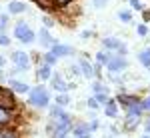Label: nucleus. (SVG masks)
Returning <instances> with one entry per match:
<instances>
[{
  "label": "nucleus",
  "instance_id": "39448f33",
  "mask_svg": "<svg viewBox=\"0 0 150 138\" xmlns=\"http://www.w3.org/2000/svg\"><path fill=\"white\" fill-rule=\"evenodd\" d=\"M10 60L14 62V66H16L18 70H22V72H26V70L30 68V54L24 52V50H16V52H12Z\"/></svg>",
  "mask_w": 150,
  "mask_h": 138
},
{
  "label": "nucleus",
  "instance_id": "f3484780",
  "mask_svg": "<svg viewBox=\"0 0 150 138\" xmlns=\"http://www.w3.org/2000/svg\"><path fill=\"white\" fill-rule=\"evenodd\" d=\"M12 120H14V114H10V112H6V110L0 108V128L2 126H10Z\"/></svg>",
  "mask_w": 150,
  "mask_h": 138
},
{
  "label": "nucleus",
  "instance_id": "6ab92c4d",
  "mask_svg": "<svg viewBox=\"0 0 150 138\" xmlns=\"http://www.w3.org/2000/svg\"><path fill=\"white\" fill-rule=\"evenodd\" d=\"M138 60H140V64H142L144 68H150V48L138 52Z\"/></svg>",
  "mask_w": 150,
  "mask_h": 138
},
{
  "label": "nucleus",
  "instance_id": "e433bc0d",
  "mask_svg": "<svg viewBox=\"0 0 150 138\" xmlns=\"http://www.w3.org/2000/svg\"><path fill=\"white\" fill-rule=\"evenodd\" d=\"M144 134H150V120L144 124Z\"/></svg>",
  "mask_w": 150,
  "mask_h": 138
},
{
  "label": "nucleus",
  "instance_id": "9b49d317",
  "mask_svg": "<svg viewBox=\"0 0 150 138\" xmlns=\"http://www.w3.org/2000/svg\"><path fill=\"white\" fill-rule=\"evenodd\" d=\"M74 138L78 136H88L90 134V128H88V122H76V124H72V132H70Z\"/></svg>",
  "mask_w": 150,
  "mask_h": 138
},
{
  "label": "nucleus",
  "instance_id": "0eeeda50",
  "mask_svg": "<svg viewBox=\"0 0 150 138\" xmlns=\"http://www.w3.org/2000/svg\"><path fill=\"white\" fill-rule=\"evenodd\" d=\"M6 84H8V88H10L14 94H28V92H30V86H28L26 82L16 80V78H8Z\"/></svg>",
  "mask_w": 150,
  "mask_h": 138
},
{
  "label": "nucleus",
  "instance_id": "c85d7f7f",
  "mask_svg": "<svg viewBox=\"0 0 150 138\" xmlns=\"http://www.w3.org/2000/svg\"><path fill=\"white\" fill-rule=\"evenodd\" d=\"M140 106H142V112H150V96L142 98L140 100Z\"/></svg>",
  "mask_w": 150,
  "mask_h": 138
},
{
  "label": "nucleus",
  "instance_id": "473e14b6",
  "mask_svg": "<svg viewBox=\"0 0 150 138\" xmlns=\"http://www.w3.org/2000/svg\"><path fill=\"white\" fill-rule=\"evenodd\" d=\"M136 30H138V34H140V36H146V34H148V26H146V24H140Z\"/></svg>",
  "mask_w": 150,
  "mask_h": 138
},
{
  "label": "nucleus",
  "instance_id": "dca6fc26",
  "mask_svg": "<svg viewBox=\"0 0 150 138\" xmlns=\"http://www.w3.org/2000/svg\"><path fill=\"white\" fill-rule=\"evenodd\" d=\"M0 138H20L18 130H14L10 126H2L0 128Z\"/></svg>",
  "mask_w": 150,
  "mask_h": 138
},
{
  "label": "nucleus",
  "instance_id": "a19ab883",
  "mask_svg": "<svg viewBox=\"0 0 150 138\" xmlns=\"http://www.w3.org/2000/svg\"><path fill=\"white\" fill-rule=\"evenodd\" d=\"M78 138H90V134H88V136H78Z\"/></svg>",
  "mask_w": 150,
  "mask_h": 138
},
{
  "label": "nucleus",
  "instance_id": "423d86ee",
  "mask_svg": "<svg viewBox=\"0 0 150 138\" xmlns=\"http://www.w3.org/2000/svg\"><path fill=\"white\" fill-rule=\"evenodd\" d=\"M78 68H80V74L84 76V78H88V80L94 78V64L86 56H82L80 60H78Z\"/></svg>",
  "mask_w": 150,
  "mask_h": 138
},
{
  "label": "nucleus",
  "instance_id": "7c9ffc66",
  "mask_svg": "<svg viewBox=\"0 0 150 138\" xmlns=\"http://www.w3.org/2000/svg\"><path fill=\"white\" fill-rule=\"evenodd\" d=\"M88 128H90V134H92L94 130H98V128H100V122L94 118V120H90V122H88Z\"/></svg>",
  "mask_w": 150,
  "mask_h": 138
},
{
  "label": "nucleus",
  "instance_id": "4be33fe9",
  "mask_svg": "<svg viewBox=\"0 0 150 138\" xmlns=\"http://www.w3.org/2000/svg\"><path fill=\"white\" fill-rule=\"evenodd\" d=\"M34 2L42 10H52V8H56V2H54V0H34Z\"/></svg>",
  "mask_w": 150,
  "mask_h": 138
},
{
  "label": "nucleus",
  "instance_id": "393cba45",
  "mask_svg": "<svg viewBox=\"0 0 150 138\" xmlns=\"http://www.w3.org/2000/svg\"><path fill=\"white\" fill-rule=\"evenodd\" d=\"M92 92L94 94H102V92H106V86L100 80H96V82H92Z\"/></svg>",
  "mask_w": 150,
  "mask_h": 138
},
{
  "label": "nucleus",
  "instance_id": "b1692460",
  "mask_svg": "<svg viewBox=\"0 0 150 138\" xmlns=\"http://www.w3.org/2000/svg\"><path fill=\"white\" fill-rule=\"evenodd\" d=\"M118 18H120L124 24L132 22V12H130V10H120V12H118Z\"/></svg>",
  "mask_w": 150,
  "mask_h": 138
},
{
  "label": "nucleus",
  "instance_id": "aec40b11",
  "mask_svg": "<svg viewBox=\"0 0 150 138\" xmlns=\"http://www.w3.org/2000/svg\"><path fill=\"white\" fill-rule=\"evenodd\" d=\"M54 104H56V106H60V108H66V106L70 104V96H68V92H66V94H58L56 100H54Z\"/></svg>",
  "mask_w": 150,
  "mask_h": 138
},
{
  "label": "nucleus",
  "instance_id": "cd10ccee",
  "mask_svg": "<svg viewBox=\"0 0 150 138\" xmlns=\"http://www.w3.org/2000/svg\"><path fill=\"white\" fill-rule=\"evenodd\" d=\"M86 106H88L90 110H98V108H100V104H98L96 100H94V96H90V98L86 100Z\"/></svg>",
  "mask_w": 150,
  "mask_h": 138
},
{
  "label": "nucleus",
  "instance_id": "f704fd0d",
  "mask_svg": "<svg viewBox=\"0 0 150 138\" xmlns=\"http://www.w3.org/2000/svg\"><path fill=\"white\" fill-rule=\"evenodd\" d=\"M92 2H94V6H96V8H104V6L108 4V0H92Z\"/></svg>",
  "mask_w": 150,
  "mask_h": 138
},
{
  "label": "nucleus",
  "instance_id": "f257e3e1",
  "mask_svg": "<svg viewBox=\"0 0 150 138\" xmlns=\"http://www.w3.org/2000/svg\"><path fill=\"white\" fill-rule=\"evenodd\" d=\"M28 106L38 108V110L50 106V92H48L46 86H34V88H30V92H28Z\"/></svg>",
  "mask_w": 150,
  "mask_h": 138
},
{
  "label": "nucleus",
  "instance_id": "412c9836",
  "mask_svg": "<svg viewBox=\"0 0 150 138\" xmlns=\"http://www.w3.org/2000/svg\"><path fill=\"white\" fill-rule=\"evenodd\" d=\"M108 58H110V52H106V50H100V52H96V64H100V66H106Z\"/></svg>",
  "mask_w": 150,
  "mask_h": 138
},
{
  "label": "nucleus",
  "instance_id": "ea45409f",
  "mask_svg": "<svg viewBox=\"0 0 150 138\" xmlns=\"http://www.w3.org/2000/svg\"><path fill=\"white\" fill-rule=\"evenodd\" d=\"M140 138H150V134H142V136H140Z\"/></svg>",
  "mask_w": 150,
  "mask_h": 138
},
{
  "label": "nucleus",
  "instance_id": "ddd939ff",
  "mask_svg": "<svg viewBox=\"0 0 150 138\" xmlns=\"http://www.w3.org/2000/svg\"><path fill=\"white\" fill-rule=\"evenodd\" d=\"M38 40H40V44L42 46H46V48H52V46L56 44V40L50 36V32H48L46 28H42L40 32H38Z\"/></svg>",
  "mask_w": 150,
  "mask_h": 138
},
{
  "label": "nucleus",
  "instance_id": "a878e982",
  "mask_svg": "<svg viewBox=\"0 0 150 138\" xmlns=\"http://www.w3.org/2000/svg\"><path fill=\"white\" fill-rule=\"evenodd\" d=\"M94 100L100 104V106H102V104H106V102H108V92H102V94H94Z\"/></svg>",
  "mask_w": 150,
  "mask_h": 138
},
{
  "label": "nucleus",
  "instance_id": "f03ea898",
  "mask_svg": "<svg viewBox=\"0 0 150 138\" xmlns=\"http://www.w3.org/2000/svg\"><path fill=\"white\" fill-rule=\"evenodd\" d=\"M0 108L6 110V112H16L18 110V100H16V94L8 88V86H0Z\"/></svg>",
  "mask_w": 150,
  "mask_h": 138
},
{
  "label": "nucleus",
  "instance_id": "f8f14e48",
  "mask_svg": "<svg viewBox=\"0 0 150 138\" xmlns=\"http://www.w3.org/2000/svg\"><path fill=\"white\" fill-rule=\"evenodd\" d=\"M116 104H122L124 108H128V106H132V104L140 102V98H136V96H132V94H118L114 98Z\"/></svg>",
  "mask_w": 150,
  "mask_h": 138
},
{
  "label": "nucleus",
  "instance_id": "20e7f679",
  "mask_svg": "<svg viewBox=\"0 0 150 138\" xmlns=\"http://www.w3.org/2000/svg\"><path fill=\"white\" fill-rule=\"evenodd\" d=\"M126 66H128L126 58L110 52V58H108V62H106V70L110 72V76H112V74H120L122 70H126Z\"/></svg>",
  "mask_w": 150,
  "mask_h": 138
},
{
  "label": "nucleus",
  "instance_id": "1a4fd4ad",
  "mask_svg": "<svg viewBox=\"0 0 150 138\" xmlns=\"http://www.w3.org/2000/svg\"><path fill=\"white\" fill-rule=\"evenodd\" d=\"M50 82H52V86H54V90L58 92V94H66L68 92V84H66V80L60 76V74H52V78H50Z\"/></svg>",
  "mask_w": 150,
  "mask_h": 138
},
{
  "label": "nucleus",
  "instance_id": "bb28decb",
  "mask_svg": "<svg viewBox=\"0 0 150 138\" xmlns=\"http://www.w3.org/2000/svg\"><path fill=\"white\" fill-rule=\"evenodd\" d=\"M6 28H8V16H6V14H0V32L4 34Z\"/></svg>",
  "mask_w": 150,
  "mask_h": 138
},
{
  "label": "nucleus",
  "instance_id": "2f4dec72",
  "mask_svg": "<svg viewBox=\"0 0 150 138\" xmlns=\"http://www.w3.org/2000/svg\"><path fill=\"white\" fill-rule=\"evenodd\" d=\"M0 46H10V38L2 32H0Z\"/></svg>",
  "mask_w": 150,
  "mask_h": 138
},
{
  "label": "nucleus",
  "instance_id": "c9c22d12",
  "mask_svg": "<svg viewBox=\"0 0 150 138\" xmlns=\"http://www.w3.org/2000/svg\"><path fill=\"white\" fill-rule=\"evenodd\" d=\"M54 2H56V4H60V6H66L68 2H72V0H54Z\"/></svg>",
  "mask_w": 150,
  "mask_h": 138
},
{
  "label": "nucleus",
  "instance_id": "4468645a",
  "mask_svg": "<svg viewBox=\"0 0 150 138\" xmlns=\"http://www.w3.org/2000/svg\"><path fill=\"white\" fill-rule=\"evenodd\" d=\"M104 114L108 118H116L118 116V104H116L114 98H108V102L104 104Z\"/></svg>",
  "mask_w": 150,
  "mask_h": 138
},
{
  "label": "nucleus",
  "instance_id": "6e6552de",
  "mask_svg": "<svg viewBox=\"0 0 150 138\" xmlns=\"http://www.w3.org/2000/svg\"><path fill=\"white\" fill-rule=\"evenodd\" d=\"M50 52H52L56 58H64V56L74 54V48H72V46H68V44H60V42H56V44L50 48Z\"/></svg>",
  "mask_w": 150,
  "mask_h": 138
},
{
  "label": "nucleus",
  "instance_id": "5701e85b",
  "mask_svg": "<svg viewBox=\"0 0 150 138\" xmlns=\"http://www.w3.org/2000/svg\"><path fill=\"white\" fill-rule=\"evenodd\" d=\"M42 62H44V64H48V66H54V64H56V62H58V58L54 56V54H52L50 50H48L46 54L42 56Z\"/></svg>",
  "mask_w": 150,
  "mask_h": 138
},
{
  "label": "nucleus",
  "instance_id": "c756f323",
  "mask_svg": "<svg viewBox=\"0 0 150 138\" xmlns=\"http://www.w3.org/2000/svg\"><path fill=\"white\" fill-rule=\"evenodd\" d=\"M42 24H44V28H52L54 26V20L50 16H42Z\"/></svg>",
  "mask_w": 150,
  "mask_h": 138
},
{
  "label": "nucleus",
  "instance_id": "9d476101",
  "mask_svg": "<svg viewBox=\"0 0 150 138\" xmlns=\"http://www.w3.org/2000/svg\"><path fill=\"white\" fill-rule=\"evenodd\" d=\"M36 76H38V80L40 82H48L52 78V66H48V64H40L38 68H36Z\"/></svg>",
  "mask_w": 150,
  "mask_h": 138
},
{
  "label": "nucleus",
  "instance_id": "a211bd4d",
  "mask_svg": "<svg viewBox=\"0 0 150 138\" xmlns=\"http://www.w3.org/2000/svg\"><path fill=\"white\" fill-rule=\"evenodd\" d=\"M138 124H140L138 116H126V118H124V128H126V130H134Z\"/></svg>",
  "mask_w": 150,
  "mask_h": 138
},
{
  "label": "nucleus",
  "instance_id": "58836bf2",
  "mask_svg": "<svg viewBox=\"0 0 150 138\" xmlns=\"http://www.w3.org/2000/svg\"><path fill=\"white\" fill-rule=\"evenodd\" d=\"M4 64H6V58L0 56V70H2V66H4Z\"/></svg>",
  "mask_w": 150,
  "mask_h": 138
},
{
  "label": "nucleus",
  "instance_id": "7ed1b4c3",
  "mask_svg": "<svg viewBox=\"0 0 150 138\" xmlns=\"http://www.w3.org/2000/svg\"><path fill=\"white\" fill-rule=\"evenodd\" d=\"M34 36H36V32L28 26V22H24V20L14 26V38L20 40L22 44H32V42H34Z\"/></svg>",
  "mask_w": 150,
  "mask_h": 138
},
{
  "label": "nucleus",
  "instance_id": "2eb2a0df",
  "mask_svg": "<svg viewBox=\"0 0 150 138\" xmlns=\"http://www.w3.org/2000/svg\"><path fill=\"white\" fill-rule=\"evenodd\" d=\"M8 12L10 14H22V12H26V4L20 2V0H12L8 4Z\"/></svg>",
  "mask_w": 150,
  "mask_h": 138
},
{
  "label": "nucleus",
  "instance_id": "72a5a7b5",
  "mask_svg": "<svg viewBox=\"0 0 150 138\" xmlns=\"http://www.w3.org/2000/svg\"><path fill=\"white\" fill-rule=\"evenodd\" d=\"M128 2H130V4L134 6V10H144V6L140 4V0H128Z\"/></svg>",
  "mask_w": 150,
  "mask_h": 138
},
{
  "label": "nucleus",
  "instance_id": "4c0bfd02",
  "mask_svg": "<svg viewBox=\"0 0 150 138\" xmlns=\"http://www.w3.org/2000/svg\"><path fill=\"white\" fill-rule=\"evenodd\" d=\"M8 80V78H6V76H4V72H2V70H0V84H4V82Z\"/></svg>",
  "mask_w": 150,
  "mask_h": 138
}]
</instances>
